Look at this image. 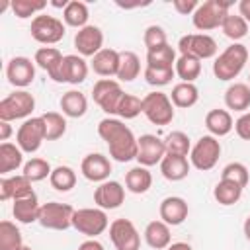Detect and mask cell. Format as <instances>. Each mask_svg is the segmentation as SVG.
Returning a JSON list of instances; mask_svg holds the SVG:
<instances>
[{
    "label": "cell",
    "instance_id": "cell-51",
    "mask_svg": "<svg viewBox=\"0 0 250 250\" xmlns=\"http://www.w3.org/2000/svg\"><path fill=\"white\" fill-rule=\"evenodd\" d=\"M76 250H105V248H104V244L98 242L96 238H88V240H84Z\"/></svg>",
    "mask_w": 250,
    "mask_h": 250
},
{
    "label": "cell",
    "instance_id": "cell-12",
    "mask_svg": "<svg viewBox=\"0 0 250 250\" xmlns=\"http://www.w3.org/2000/svg\"><path fill=\"white\" fill-rule=\"evenodd\" d=\"M180 55H191L199 61L213 59L217 55V41L207 33H188L178 41Z\"/></svg>",
    "mask_w": 250,
    "mask_h": 250
},
{
    "label": "cell",
    "instance_id": "cell-33",
    "mask_svg": "<svg viewBox=\"0 0 250 250\" xmlns=\"http://www.w3.org/2000/svg\"><path fill=\"white\" fill-rule=\"evenodd\" d=\"M141 72V61L137 53L133 51H119V70L117 80L119 82H133Z\"/></svg>",
    "mask_w": 250,
    "mask_h": 250
},
{
    "label": "cell",
    "instance_id": "cell-13",
    "mask_svg": "<svg viewBox=\"0 0 250 250\" xmlns=\"http://www.w3.org/2000/svg\"><path fill=\"white\" fill-rule=\"evenodd\" d=\"M109 238L115 250H139L141 248V234L133 221L129 219H115L109 225Z\"/></svg>",
    "mask_w": 250,
    "mask_h": 250
},
{
    "label": "cell",
    "instance_id": "cell-46",
    "mask_svg": "<svg viewBox=\"0 0 250 250\" xmlns=\"http://www.w3.org/2000/svg\"><path fill=\"white\" fill-rule=\"evenodd\" d=\"M174 76H176L174 68H152V66L145 68V80H146V84H150L154 88L168 86Z\"/></svg>",
    "mask_w": 250,
    "mask_h": 250
},
{
    "label": "cell",
    "instance_id": "cell-52",
    "mask_svg": "<svg viewBox=\"0 0 250 250\" xmlns=\"http://www.w3.org/2000/svg\"><path fill=\"white\" fill-rule=\"evenodd\" d=\"M10 135H12V125H10V121H0V141H2V143H8Z\"/></svg>",
    "mask_w": 250,
    "mask_h": 250
},
{
    "label": "cell",
    "instance_id": "cell-49",
    "mask_svg": "<svg viewBox=\"0 0 250 250\" xmlns=\"http://www.w3.org/2000/svg\"><path fill=\"white\" fill-rule=\"evenodd\" d=\"M234 131L242 141H250V111L242 113L236 121H234Z\"/></svg>",
    "mask_w": 250,
    "mask_h": 250
},
{
    "label": "cell",
    "instance_id": "cell-56",
    "mask_svg": "<svg viewBox=\"0 0 250 250\" xmlns=\"http://www.w3.org/2000/svg\"><path fill=\"white\" fill-rule=\"evenodd\" d=\"M20 250H33V248H31V246H25V244H23V246H21Z\"/></svg>",
    "mask_w": 250,
    "mask_h": 250
},
{
    "label": "cell",
    "instance_id": "cell-53",
    "mask_svg": "<svg viewBox=\"0 0 250 250\" xmlns=\"http://www.w3.org/2000/svg\"><path fill=\"white\" fill-rule=\"evenodd\" d=\"M238 14L250 23V0H240V4H238Z\"/></svg>",
    "mask_w": 250,
    "mask_h": 250
},
{
    "label": "cell",
    "instance_id": "cell-5",
    "mask_svg": "<svg viewBox=\"0 0 250 250\" xmlns=\"http://www.w3.org/2000/svg\"><path fill=\"white\" fill-rule=\"evenodd\" d=\"M35 109V98L27 90H16L8 94L0 102V121H16V119H29L31 111Z\"/></svg>",
    "mask_w": 250,
    "mask_h": 250
},
{
    "label": "cell",
    "instance_id": "cell-36",
    "mask_svg": "<svg viewBox=\"0 0 250 250\" xmlns=\"http://www.w3.org/2000/svg\"><path fill=\"white\" fill-rule=\"evenodd\" d=\"M174 70L182 82H193L201 74V61L191 55H180L176 59Z\"/></svg>",
    "mask_w": 250,
    "mask_h": 250
},
{
    "label": "cell",
    "instance_id": "cell-39",
    "mask_svg": "<svg viewBox=\"0 0 250 250\" xmlns=\"http://www.w3.org/2000/svg\"><path fill=\"white\" fill-rule=\"evenodd\" d=\"M176 51L170 45H162L154 51H146V66L152 68H174Z\"/></svg>",
    "mask_w": 250,
    "mask_h": 250
},
{
    "label": "cell",
    "instance_id": "cell-14",
    "mask_svg": "<svg viewBox=\"0 0 250 250\" xmlns=\"http://www.w3.org/2000/svg\"><path fill=\"white\" fill-rule=\"evenodd\" d=\"M166 156V145L160 137L156 135H141L139 137V152H137V162L145 168L160 164L162 158Z\"/></svg>",
    "mask_w": 250,
    "mask_h": 250
},
{
    "label": "cell",
    "instance_id": "cell-48",
    "mask_svg": "<svg viewBox=\"0 0 250 250\" xmlns=\"http://www.w3.org/2000/svg\"><path fill=\"white\" fill-rule=\"evenodd\" d=\"M143 41H145L146 51H154V49H158V47H162V45H168V37H166L164 27L154 25V23L148 25V27L145 29V33H143Z\"/></svg>",
    "mask_w": 250,
    "mask_h": 250
},
{
    "label": "cell",
    "instance_id": "cell-21",
    "mask_svg": "<svg viewBox=\"0 0 250 250\" xmlns=\"http://www.w3.org/2000/svg\"><path fill=\"white\" fill-rule=\"evenodd\" d=\"M39 211H41V205H39V199H37V193L35 191L27 193L23 197L14 199L12 213H14V219L18 223L29 225V223L39 221Z\"/></svg>",
    "mask_w": 250,
    "mask_h": 250
},
{
    "label": "cell",
    "instance_id": "cell-2",
    "mask_svg": "<svg viewBox=\"0 0 250 250\" xmlns=\"http://www.w3.org/2000/svg\"><path fill=\"white\" fill-rule=\"evenodd\" d=\"M248 47L242 45V43H232L229 45L219 57H215V62H213V74L223 80V82H229V80H234L242 68L246 66V61H248Z\"/></svg>",
    "mask_w": 250,
    "mask_h": 250
},
{
    "label": "cell",
    "instance_id": "cell-30",
    "mask_svg": "<svg viewBox=\"0 0 250 250\" xmlns=\"http://www.w3.org/2000/svg\"><path fill=\"white\" fill-rule=\"evenodd\" d=\"M170 100L174 104V107H182V109H188L191 105L197 104L199 100V90L193 82H178L174 88H172V94H170Z\"/></svg>",
    "mask_w": 250,
    "mask_h": 250
},
{
    "label": "cell",
    "instance_id": "cell-8",
    "mask_svg": "<svg viewBox=\"0 0 250 250\" xmlns=\"http://www.w3.org/2000/svg\"><path fill=\"white\" fill-rule=\"evenodd\" d=\"M31 37L41 43V45H55L64 37L66 25L62 23V20L55 18V16H47V14H39L31 20Z\"/></svg>",
    "mask_w": 250,
    "mask_h": 250
},
{
    "label": "cell",
    "instance_id": "cell-57",
    "mask_svg": "<svg viewBox=\"0 0 250 250\" xmlns=\"http://www.w3.org/2000/svg\"><path fill=\"white\" fill-rule=\"evenodd\" d=\"M248 82H250V76H248ZM248 86H250V84H248Z\"/></svg>",
    "mask_w": 250,
    "mask_h": 250
},
{
    "label": "cell",
    "instance_id": "cell-7",
    "mask_svg": "<svg viewBox=\"0 0 250 250\" xmlns=\"http://www.w3.org/2000/svg\"><path fill=\"white\" fill-rule=\"evenodd\" d=\"M219 156H221V143H219V139L213 137V135H203L191 146L189 164L195 170H199V172H207V170L215 168V164L219 162Z\"/></svg>",
    "mask_w": 250,
    "mask_h": 250
},
{
    "label": "cell",
    "instance_id": "cell-9",
    "mask_svg": "<svg viewBox=\"0 0 250 250\" xmlns=\"http://www.w3.org/2000/svg\"><path fill=\"white\" fill-rule=\"evenodd\" d=\"M74 207L68 203H61V201H49L41 205L39 211V225L43 229L49 230H66L68 227H72V215H74Z\"/></svg>",
    "mask_w": 250,
    "mask_h": 250
},
{
    "label": "cell",
    "instance_id": "cell-24",
    "mask_svg": "<svg viewBox=\"0 0 250 250\" xmlns=\"http://www.w3.org/2000/svg\"><path fill=\"white\" fill-rule=\"evenodd\" d=\"M205 127H207L209 135H213V137L219 139V137L229 135L234 129V121H232V115H230L229 109L215 107V109L207 111V115H205Z\"/></svg>",
    "mask_w": 250,
    "mask_h": 250
},
{
    "label": "cell",
    "instance_id": "cell-16",
    "mask_svg": "<svg viewBox=\"0 0 250 250\" xmlns=\"http://www.w3.org/2000/svg\"><path fill=\"white\" fill-rule=\"evenodd\" d=\"M74 47L80 57H94L104 49V31L98 25H86L76 31Z\"/></svg>",
    "mask_w": 250,
    "mask_h": 250
},
{
    "label": "cell",
    "instance_id": "cell-26",
    "mask_svg": "<svg viewBox=\"0 0 250 250\" xmlns=\"http://www.w3.org/2000/svg\"><path fill=\"white\" fill-rule=\"evenodd\" d=\"M62 59H64V55H62L57 47H39V49L35 51L33 62H35L39 68H43V70L49 74L51 80H55V76H57V72H59V68H61V64H62Z\"/></svg>",
    "mask_w": 250,
    "mask_h": 250
},
{
    "label": "cell",
    "instance_id": "cell-45",
    "mask_svg": "<svg viewBox=\"0 0 250 250\" xmlns=\"http://www.w3.org/2000/svg\"><path fill=\"white\" fill-rule=\"evenodd\" d=\"M221 180H229V182L238 184L240 188H246L248 180H250V174H248V168L242 162H230V164H227L223 168Z\"/></svg>",
    "mask_w": 250,
    "mask_h": 250
},
{
    "label": "cell",
    "instance_id": "cell-50",
    "mask_svg": "<svg viewBox=\"0 0 250 250\" xmlns=\"http://www.w3.org/2000/svg\"><path fill=\"white\" fill-rule=\"evenodd\" d=\"M172 6H174V10H176L178 14H182V16H188V14L193 16V12L197 10L199 2H197V0H174Z\"/></svg>",
    "mask_w": 250,
    "mask_h": 250
},
{
    "label": "cell",
    "instance_id": "cell-15",
    "mask_svg": "<svg viewBox=\"0 0 250 250\" xmlns=\"http://www.w3.org/2000/svg\"><path fill=\"white\" fill-rule=\"evenodd\" d=\"M6 78L16 88H27L35 78V62L27 57H14L6 64Z\"/></svg>",
    "mask_w": 250,
    "mask_h": 250
},
{
    "label": "cell",
    "instance_id": "cell-19",
    "mask_svg": "<svg viewBox=\"0 0 250 250\" xmlns=\"http://www.w3.org/2000/svg\"><path fill=\"white\" fill-rule=\"evenodd\" d=\"M80 172L86 180L90 182H105L111 174V162L107 156L100 154V152H90L82 158V164H80Z\"/></svg>",
    "mask_w": 250,
    "mask_h": 250
},
{
    "label": "cell",
    "instance_id": "cell-17",
    "mask_svg": "<svg viewBox=\"0 0 250 250\" xmlns=\"http://www.w3.org/2000/svg\"><path fill=\"white\" fill-rule=\"evenodd\" d=\"M125 201V188L115 182V180H105L94 189V203L107 211V209H117Z\"/></svg>",
    "mask_w": 250,
    "mask_h": 250
},
{
    "label": "cell",
    "instance_id": "cell-37",
    "mask_svg": "<svg viewBox=\"0 0 250 250\" xmlns=\"http://www.w3.org/2000/svg\"><path fill=\"white\" fill-rule=\"evenodd\" d=\"M221 29H223V33L229 37V39H232L234 43H238L242 37H246V33H248V21L240 16V14H230L229 12V16L223 20V23H221Z\"/></svg>",
    "mask_w": 250,
    "mask_h": 250
},
{
    "label": "cell",
    "instance_id": "cell-27",
    "mask_svg": "<svg viewBox=\"0 0 250 250\" xmlns=\"http://www.w3.org/2000/svg\"><path fill=\"white\" fill-rule=\"evenodd\" d=\"M189 160L188 156H174V154H166L160 162V172L168 182H180L189 174Z\"/></svg>",
    "mask_w": 250,
    "mask_h": 250
},
{
    "label": "cell",
    "instance_id": "cell-43",
    "mask_svg": "<svg viewBox=\"0 0 250 250\" xmlns=\"http://www.w3.org/2000/svg\"><path fill=\"white\" fill-rule=\"evenodd\" d=\"M53 172L51 164L45 160V158H39V156H33L29 158L25 164H23V176L29 180V182H41L45 178H49Z\"/></svg>",
    "mask_w": 250,
    "mask_h": 250
},
{
    "label": "cell",
    "instance_id": "cell-35",
    "mask_svg": "<svg viewBox=\"0 0 250 250\" xmlns=\"http://www.w3.org/2000/svg\"><path fill=\"white\" fill-rule=\"evenodd\" d=\"M242 189H244V188H240V186L234 184V182L219 180L217 186H215V189H213V197L217 199V203L229 207V205H234V203L240 201V197H242Z\"/></svg>",
    "mask_w": 250,
    "mask_h": 250
},
{
    "label": "cell",
    "instance_id": "cell-34",
    "mask_svg": "<svg viewBox=\"0 0 250 250\" xmlns=\"http://www.w3.org/2000/svg\"><path fill=\"white\" fill-rule=\"evenodd\" d=\"M23 164V150L18 145L2 143L0 145V174L18 170Z\"/></svg>",
    "mask_w": 250,
    "mask_h": 250
},
{
    "label": "cell",
    "instance_id": "cell-29",
    "mask_svg": "<svg viewBox=\"0 0 250 250\" xmlns=\"http://www.w3.org/2000/svg\"><path fill=\"white\" fill-rule=\"evenodd\" d=\"M61 109H62V115L78 119V117H82L88 111V100H86V96L82 92L68 90L61 98Z\"/></svg>",
    "mask_w": 250,
    "mask_h": 250
},
{
    "label": "cell",
    "instance_id": "cell-22",
    "mask_svg": "<svg viewBox=\"0 0 250 250\" xmlns=\"http://www.w3.org/2000/svg\"><path fill=\"white\" fill-rule=\"evenodd\" d=\"M33 182H29L23 174H16V176H10V178H2L0 180V199L2 201H14L18 197H23L27 193L33 191L31 188Z\"/></svg>",
    "mask_w": 250,
    "mask_h": 250
},
{
    "label": "cell",
    "instance_id": "cell-4",
    "mask_svg": "<svg viewBox=\"0 0 250 250\" xmlns=\"http://www.w3.org/2000/svg\"><path fill=\"white\" fill-rule=\"evenodd\" d=\"M143 113L152 125H170L174 119V104L168 94L164 92H148L143 98Z\"/></svg>",
    "mask_w": 250,
    "mask_h": 250
},
{
    "label": "cell",
    "instance_id": "cell-31",
    "mask_svg": "<svg viewBox=\"0 0 250 250\" xmlns=\"http://www.w3.org/2000/svg\"><path fill=\"white\" fill-rule=\"evenodd\" d=\"M152 186V174L148 172V168L145 166H135L125 174V188L131 193H146Z\"/></svg>",
    "mask_w": 250,
    "mask_h": 250
},
{
    "label": "cell",
    "instance_id": "cell-10",
    "mask_svg": "<svg viewBox=\"0 0 250 250\" xmlns=\"http://www.w3.org/2000/svg\"><path fill=\"white\" fill-rule=\"evenodd\" d=\"M123 96H125V92L121 90V84L113 78H100L92 88L94 102L107 115H117V109H119Z\"/></svg>",
    "mask_w": 250,
    "mask_h": 250
},
{
    "label": "cell",
    "instance_id": "cell-47",
    "mask_svg": "<svg viewBox=\"0 0 250 250\" xmlns=\"http://www.w3.org/2000/svg\"><path fill=\"white\" fill-rule=\"evenodd\" d=\"M139 113H143V100L133 96V94H125L121 104H119L117 115L121 119H135Z\"/></svg>",
    "mask_w": 250,
    "mask_h": 250
},
{
    "label": "cell",
    "instance_id": "cell-1",
    "mask_svg": "<svg viewBox=\"0 0 250 250\" xmlns=\"http://www.w3.org/2000/svg\"><path fill=\"white\" fill-rule=\"evenodd\" d=\"M98 135L105 141L109 148V156L117 162H129L137 160L139 152V139L133 135V131L115 117H105L98 123Z\"/></svg>",
    "mask_w": 250,
    "mask_h": 250
},
{
    "label": "cell",
    "instance_id": "cell-41",
    "mask_svg": "<svg viewBox=\"0 0 250 250\" xmlns=\"http://www.w3.org/2000/svg\"><path fill=\"white\" fill-rule=\"evenodd\" d=\"M49 182L57 191H70L76 186V172L70 166H57L53 168Z\"/></svg>",
    "mask_w": 250,
    "mask_h": 250
},
{
    "label": "cell",
    "instance_id": "cell-3",
    "mask_svg": "<svg viewBox=\"0 0 250 250\" xmlns=\"http://www.w3.org/2000/svg\"><path fill=\"white\" fill-rule=\"evenodd\" d=\"M229 8H230V2H225V0H205V2H201L197 6V10L193 12V16H191L193 27L199 29V31H211V29L221 27L223 20L229 16Z\"/></svg>",
    "mask_w": 250,
    "mask_h": 250
},
{
    "label": "cell",
    "instance_id": "cell-28",
    "mask_svg": "<svg viewBox=\"0 0 250 250\" xmlns=\"http://www.w3.org/2000/svg\"><path fill=\"white\" fill-rule=\"evenodd\" d=\"M225 105L227 109L246 113V109L250 107V86L244 82L230 84L225 92Z\"/></svg>",
    "mask_w": 250,
    "mask_h": 250
},
{
    "label": "cell",
    "instance_id": "cell-20",
    "mask_svg": "<svg viewBox=\"0 0 250 250\" xmlns=\"http://www.w3.org/2000/svg\"><path fill=\"white\" fill-rule=\"evenodd\" d=\"M158 213H160V221H164L170 227H178V225H182L188 219L189 207H188V203H186L184 197H180V195H168V197H164L160 201Z\"/></svg>",
    "mask_w": 250,
    "mask_h": 250
},
{
    "label": "cell",
    "instance_id": "cell-25",
    "mask_svg": "<svg viewBox=\"0 0 250 250\" xmlns=\"http://www.w3.org/2000/svg\"><path fill=\"white\" fill-rule=\"evenodd\" d=\"M143 236H145V242L154 250H166L172 244L170 225H166L164 221H150L145 227Z\"/></svg>",
    "mask_w": 250,
    "mask_h": 250
},
{
    "label": "cell",
    "instance_id": "cell-40",
    "mask_svg": "<svg viewBox=\"0 0 250 250\" xmlns=\"http://www.w3.org/2000/svg\"><path fill=\"white\" fill-rule=\"evenodd\" d=\"M45 123V141H57L66 133V119L59 111H47L41 115Z\"/></svg>",
    "mask_w": 250,
    "mask_h": 250
},
{
    "label": "cell",
    "instance_id": "cell-42",
    "mask_svg": "<svg viewBox=\"0 0 250 250\" xmlns=\"http://www.w3.org/2000/svg\"><path fill=\"white\" fill-rule=\"evenodd\" d=\"M164 145H166V154L189 156V152H191L189 137H188L184 131H172V133L164 139Z\"/></svg>",
    "mask_w": 250,
    "mask_h": 250
},
{
    "label": "cell",
    "instance_id": "cell-18",
    "mask_svg": "<svg viewBox=\"0 0 250 250\" xmlns=\"http://www.w3.org/2000/svg\"><path fill=\"white\" fill-rule=\"evenodd\" d=\"M88 76V62L80 55H64L62 64L55 76V82H68V84H80Z\"/></svg>",
    "mask_w": 250,
    "mask_h": 250
},
{
    "label": "cell",
    "instance_id": "cell-32",
    "mask_svg": "<svg viewBox=\"0 0 250 250\" xmlns=\"http://www.w3.org/2000/svg\"><path fill=\"white\" fill-rule=\"evenodd\" d=\"M88 18H90V12H88V6L80 0H70L66 4V8L62 10V20H64V25H70V27H76V29H82L88 25Z\"/></svg>",
    "mask_w": 250,
    "mask_h": 250
},
{
    "label": "cell",
    "instance_id": "cell-38",
    "mask_svg": "<svg viewBox=\"0 0 250 250\" xmlns=\"http://www.w3.org/2000/svg\"><path fill=\"white\" fill-rule=\"evenodd\" d=\"M23 246V238L16 223L2 221L0 223V250H20Z\"/></svg>",
    "mask_w": 250,
    "mask_h": 250
},
{
    "label": "cell",
    "instance_id": "cell-54",
    "mask_svg": "<svg viewBox=\"0 0 250 250\" xmlns=\"http://www.w3.org/2000/svg\"><path fill=\"white\" fill-rule=\"evenodd\" d=\"M166 250H193V248H191L188 242H172Z\"/></svg>",
    "mask_w": 250,
    "mask_h": 250
},
{
    "label": "cell",
    "instance_id": "cell-55",
    "mask_svg": "<svg viewBox=\"0 0 250 250\" xmlns=\"http://www.w3.org/2000/svg\"><path fill=\"white\" fill-rule=\"evenodd\" d=\"M242 230H244V236L250 240V215L244 219V225H242Z\"/></svg>",
    "mask_w": 250,
    "mask_h": 250
},
{
    "label": "cell",
    "instance_id": "cell-11",
    "mask_svg": "<svg viewBox=\"0 0 250 250\" xmlns=\"http://www.w3.org/2000/svg\"><path fill=\"white\" fill-rule=\"evenodd\" d=\"M43 141H45V123H43V117L41 115L39 117L25 119L20 125L18 133H16V145L23 152H27V154L37 152L41 148Z\"/></svg>",
    "mask_w": 250,
    "mask_h": 250
},
{
    "label": "cell",
    "instance_id": "cell-23",
    "mask_svg": "<svg viewBox=\"0 0 250 250\" xmlns=\"http://www.w3.org/2000/svg\"><path fill=\"white\" fill-rule=\"evenodd\" d=\"M92 70L104 78H111L117 76L119 70V51L104 47L98 55L92 57Z\"/></svg>",
    "mask_w": 250,
    "mask_h": 250
},
{
    "label": "cell",
    "instance_id": "cell-44",
    "mask_svg": "<svg viewBox=\"0 0 250 250\" xmlns=\"http://www.w3.org/2000/svg\"><path fill=\"white\" fill-rule=\"evenodd\" d=\"M45 6H47L45 0H12V2H10L12 12H14L20 20H25V18H31V16L39 14Z\"/></svg>",
    "mask_w": 250,
    "mask_h": 250
},
{
    "label": "cell",
    "instance_id": "cell-6",
    "mask_svg": "<svg viewBox=\"0 0 250 250\" xmlns=\"http://www.w3.org/2000/svg\"><path fill=\"white\" fill-rule=\"evenodd\" d=\"M72 227L80 234H84L88 238H96L109 227V219H107L105 211L100 207H82V209L74 211Z\"/></svg>",
    "mask_w": 250,
    "mask_h": 250
}]
</instances>
